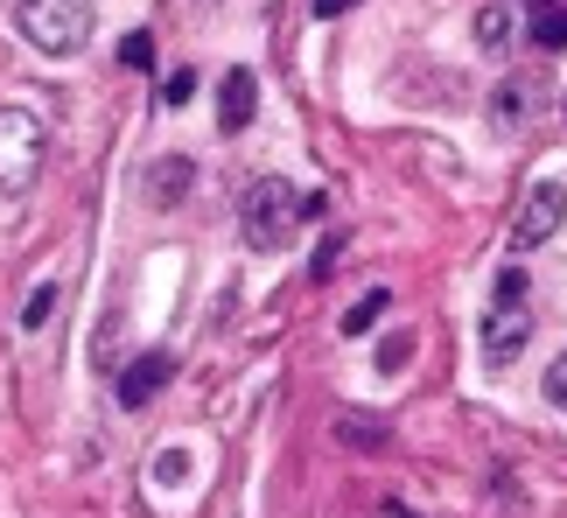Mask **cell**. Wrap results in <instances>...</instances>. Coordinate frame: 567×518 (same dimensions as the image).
I'll list each match as a JSON object with an SVG mask.
<instances>
[{
    "instance_id": "cell-1",
    "label": "cell",
    "mask_w": 567,
    "mask_h": 518,
    "mask_svg": "<svg viewBox=\"0 0 567 518\" xmlns=\"http://www.w3.org/2000/svg\"><path fill=\"white\" fill-rule=\"evenodd\" d=\"M316 197H301V189H288L280 176H259L246 183V197H238V231H246L252 252H280L295 239V218H309Z\"/></svg>"
},
{
    "instance_id": "cell-2",
    "label": "cell",
    "mask_w": 567,
    "mask_h": 518,
    "mask_svg": "<svg viewBox=\"0 0 567 518\" xmlns=\"http://www.w3.org/2000/svg\"><path fill=\"white\" fill-rule=\"evenodd\" d=\"M42 155H50V126H42L35 105L8 99L0 105V197H29L42 176Z\"/></svg>"
},
{
    "instance_id": "cell-3",
    "label": "cell",
    "mask_w": 567,
    "mask_h": 518,
    "mask_svg": "<svg viewBox=\"0 0 567 518\" xmlns=\"http://www.w3.org/2000/svg\"><path fill=\"white\" fill-rule=\"evenodd\" d=\"M14 29L29 35L42 56H78L84 42H92L99 14H92V0H14Z\"/></svg>"
},
{
    "instance_id": "cell-4",
    "label": "cell",
    "mask_w": 567,
    "mask_h": 518,
    "mask_svg": "<svg viewBox=\"0 0 567 518\" xmlns=\"http://www.w3.org/2000/svg\"><path fill=\"white\" fill-rule=\"evenodd\" d=\"M560 225H567V183H533L512 218V252H539Z\"/></svg>"
},
{
    "instance_id": "cell-5",
    "label": "cell",
    "mask_w": 567,
    "mask_h": 518,
    "mask_svg": "<svg viewBox=\"0 0 567 518\" xmlns=\"http://www.w3.org/2000/svg\"><path fill=\"white\" fill-rule=\"evenodd\" d=\"M526 336H533V315H526V301H497L491 309V322H484V364H505L526 351Z\"/></svg>"
},
{
    "instance_id": "cell-6",
    "label": "cell",
    "mask_w": 567,
    "mask_h": 518,
    "mask_svg": "<svg viewBox=\"0 0 567 518\" xmlns=\"http://www.w3.org/2000/svg\"><path fill=\"white\" fill-rule=\"evenodd\" d=\"M168 379H176V358H168V351H147V358H134V364L120 372V406H147V400H155Z\"/></svg>"
},
{
    "instance_id": "cell-7",
    "label": "cell",
    "mask_w": 567,
    "mask_h": 518,
    "mask_svg": "<svg viewBox=\"0 0 567 518\" xmlns=\"http://www.w3.org/2000/svg\"><path fill=\"white\" fill-rule=\"evenodd\" d=\"M252 105H259V77L252 71H225V84H217V126H225V134H246Z\"/></svg>"
},
{
    "instance_id": "cell-8",
    "label": "cell",
    "mask_w": 567,
    "mask_h": 518,
    "mask_svg": "<svg viewBox=\"0 0 567 518\" xmlns=\"http://www.w3.org/2000/svg\"><path fill=\"white\" fill-rule=\"evenodd\" d=\"M497 120H505V126H518V120H533V105H539V77H505V84H497Z\"/></svg>"
},
{
    "instance_id": "cell-9",
    "label": "cell",
    "mask_w": 567,
    "mask_h": 518,
    "mask_svg": "<svg viewBox=\"0 0 567 518\" xmlns=\"http://www.w3.org/2000/svg\"><path fill=\"white\" fill-rule=\"evenodd\" d=\"M526 35L539 42V50H567V0H533Z\"/></svg>"
},
{
    "instance_id": "cell-10",
    "label": "cell",
    "mask_w": 567,
    "mask_h": 518,
    "mask_svg": "<svg viewBox=\"0 0 567 518\" xmlns=\"http://www.w3.org/2000/svg\"><path fill=\"white\" fill-rule=\"evenodd\" d=\"M183 189H189V162L183 155H162L155 168H147V197H155V204H176Z\"/></svg>"
},
{
    "instance_id": "cell-11",
    "label": "cell",
    "mask_w": 567,
    "mask_h": 518,
    "mask_svg": "<svg viewBox=\"0 0 567 518\" xmlns=\"http://www.w3.org/2000/svg\"><path fill=\"white\" fill-rule=\"evenodd\" d=\"M476 42H484V50H505V42H512V0L476 8Z\"/></svg>"
},
{
    "instance_id": "cell-12",
    "label": "cell",
    "mask_w": 567,
    "mask_h": 518,
    "mask_svg": "<svg viewBox=\"0 0 567 518\" xmlns=\"http://www.w3.org/2000/svg\"><path fill=\"white\" fill-rule=\"evenodd\" d=\"M385 309H392V294H385V288H379V294H364V301H358V309H351V315H343V336H364V330H372V322H379Z\"/></svg>"
},
{
    "instance_id": "cell-13",
    "label": "cell",
    "mask_w": 567,
    "mask_h": 518,
    "mask_svg": "<svg viewBox=\"0 0 567 518\" xmlns=\"http://www.w3.org/2000/svg\"><path fill=\"white\" fill-rule=\"evenodd\" d=\"M120 63H126V71H147V63H155V42H147V35H126L120 42Z\"/></svg>"
},
{
    "instance_id": "cell-14",
    "label": "cell",
    "mask_w": 567,
    "mask_h": 518,
    "mask_svg": "<svg viewBox=\"0 0 567 518\" xmlns=\"http://www.w3.org/2000/svg\"><path fill=\"white\" fill-rule=\"evenodd\" d=\"M50 309H56V288H35L29 309H21V322H29V330H42V322H50Z\"/></svg>"
},
{
    "instance_id": "cell-15",
    "label": "cell",
    "mask_w": 567,
    "mask_h": 518,
    "mask_svg": "<svg viewBox=\"0 0 567 518\" xmlns=\"http://www.w3.org/2000/svg\"><path fill=\"white\" fill-rule=\"evenodd\" d=\"M547 400H554L560 414H567V351H560V358L547 364Z\"/></svg>"
},
{
    "instance_id": "cell-16",
    "label": "cell",
    "mask_w": 567,
    "mask_h": 518,
    "mask_svg": "<svg viewBox=\"0 0 567 518\" xmlns=\"http://www.w3.org/2000/svg\"><path fill=\"white\" fill-rule=\"evenodd\" d=\"M189 92H196V71H176V77H162V99H168V105H183Z\"/></svg>"
},
{
    "instance_id": "cell-17",
    "label": "cell",
    "mask_w": 567,
    "mask_h": 518,
    "mask_svg": "<svg viewBox=\"0 0 567 518\" xmlns=\"http://www.w3.org/2000/svg\"><path fill=\"white\" fill-rule=\"evenodd\" d=\"M497 301H526V273H518V267L497 273Z\"/></svg>"
},
{
    "instance_id": "cell-18",
    "label": "cell",
    "mask_w": 567,
    "mask_h": 518,
    "mask_svg": "<svg viewBox=\"0 0 567 518\" xmlns=\"http://www.w3.org/2000/svg\"><path fill=\"white\" fill-rule=\"evenodd\" d=\"M406 351H413V343H406V336H392L385 351H379V372H400V364H406Z\"/></svg>"
},
{
    "instance_id": "cell-19",
    "label": "cell",
    "mask_w": 567,
    "mask_h": 518,
    "mask_svg": "<svg viewBox=\"0 0 567 518\" xmlns=\"http://www.w3.org/2000/svg\"><path fill=\"white\" fill-rule=\"evenodd\" d=\"M358 0H316V14H351Z\"/></svg>"
}]
</instances>
